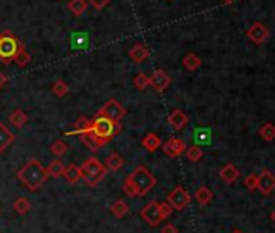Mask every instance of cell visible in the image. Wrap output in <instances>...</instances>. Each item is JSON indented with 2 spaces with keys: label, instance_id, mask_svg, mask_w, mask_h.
I'll use <instances>...</instances> for the list:
<instances>
[{
  "label": "cell",
  "instance_id": "cell-7",
  "mask_svg": "<svg viewBox=\"0 0 275 233\" xmlns=\"http://www.w3.org/2000/svg\"><path fill=\"white\" fill-rule=\"evenodd\" d=\"M191 194L183 188V186H175L170 191L169 198H167V203L172 206L173 211H183L191 204Z\"/></svg>",
  "mask_w": 275,
  "mask_h": 233
},
{
  "label": "cell",
  "instance_id": "cell-11",
  "mask_svg": "<svg viewBox=\"0 0 275 233\" xmlns=\"http://www.w3.org/2000/svg\"><path fill=\"white\" fill-rule=\"evenodd\" d=\"M162 149L169 157H180L186 151V143L180 138H170L164 143Z\"/></svg>",
  "mask_w": 275,
  "mask_h": 233
},
{
  "label": "cell",
  "instance_id": "cell-5",
  "mask_svg": "<svg viewBox=\"0 0 275 233\" xmlns=\"http://www.w3.org/2000/svg\"><path fill=\"white\" fill-rule=\"evenodd\" d=\"M93 133L97 136V138H102L105 141H110V139L118 135L121 131V125L120 123H115L109 119H105V116H99L96 115L93 119Z\"/></svg>",
  "mask_w": 275,
  "mask_h": 233
},
{
  "label": "cell",
  "instance_id": "cell-24",
  "mask_svg": "<svg viewBox=\"0 0 275 233\" xmlns=\"http://www.w3.org/2000/svg\"><path fill=\"white\" fill-rule=\"evenodd\" d=\"M65 177V180L68 183H76V182H80L81 180V172H80V167L76 165V164H70V165H66L65 170H63V175Z\"/></svg>",
  "mask_w": 275,
  "mask_h": 233
},
{
  "label": "cell",
  "instance_id": "cell-1",
  "mask_svg": "<svg viewBox=\"0 0 275 233\" xmlns=\"http://www.w3.org/2000/svg\"><path fill=\"white\" fill-rule=\"evenodd\" d=\"M156 177L152 175L148 167L140 165L129 173L123 182V191L126 196L143 198L156 186Z\"/></svg>",
  "mask_w": 275,
  "mask_h": 233
},
{
  "label": "cell",
  "instance_id": "cell-37",
  "mask_svg": "<svg viewBox=\"0 0 275 233\" xmlns=\"http://www.w3.org/2000/svg\"><path fill=\"white\" fill-rule=\"evenodd\" d=\"M88 5H93V9L96 10H104L107 5H110L112 0H86Z\"/></svg>",
  "mask_w": 275,
  "mask_h": 233
},
{
  "label": "cell",
  "instance_id": "cell-6",
  "mask_svg": "<svg viewBox=\"0 0 275 233\" xmlns=\"http://www.w3.org/2000/svg\"><path fill=\"white\" fill-rule=\"evenodd\" d=\"M99 116H105L115 123H120V120L126 115V108L121 105L117 99H109L107 102L99 108V112L96 113Z\"/></svg>",
  "mask_w": 275,
  "mask_h": 233
},
{
  "label": "cell",
  "instance_id": "cell-2",
  "mask_svg": "<svg viewBox=\"0 0 275 233\" xmlns=\"http://www.w3.org/2000/svg\"><path fill=\"white\" fill-rule=\"evenodd\" d=\"M17 177L28 190L37 191L45 182H47L49 173H47V168H45L39 160L31 159L18 170Z\"/></svg>",
  "mask_w": 275,
  "mask_h": 233
},
{
  "label": "cell",
  "instance_id": "cell-25",
  "mask_svg": "<svg viewBox=\"0 0 275 233\" xmlns=\"http://www.w3.org/2000/svg\"><path fill=\"white\" fill-rule=\"evenodd\" d=\"M194 198H196V201H197V203H199L201 206H205V204H209L211 201L214 199V193L208 188V186H201V188H197V190H196Z\"/></svg>",
  "mask_w": 275,
  "mask_h": 233
},
{
  "label": "cell",
  "instance_id": "cell-29",
  "mask_svg": "<svg viewBox=\"0 0 275 233\" xmlns=\"http://www.w3.org/2000/svg\"><path fill=\"white\" fill-rule=\"evenodd\" d=\"M29 209H31V203H29V199L25 198V196L18 198V199L13 203V211H15V212H18L20 215L28 214V212H29Z\"/></svg>",
  "mask_w": 275,
  "mask_h": 233
},
{
  "label": "cell",
  "instance_id": "cell-34",
  "mask_svg": "<svg viewBox=\"0 0 275 233\" xmlns=\"http://www.w3.org/2000/svg\"><path fill=\"white\" fill-rule=\"evenodd\" d=\"M185 152H186L188 160H191V162H199L204 157V152L199 146H189V147H186Z\"/></svg>",
  "mask_w": 275,
  "mask_h": 233
},
{
  "label": "cell",
  "instance_id": "cell-38",
  "mask_svg": "<svg viewBox=\"0 0 275 233\" xmlns=\"http://www.w3.org/2000/svg\"><path fill=\"white\" fill-rule=\"evenodd\" d=\"M172 212H173V209L169 203H160V215H162V220L169 219Z\"/></svg>",
  "mask_w": 275,
  "mask_h": 233
},
{
  "label": "cell",
  "instance_id": "cell-35",
  "mask_svg": "<svg viewBox=\"0 0 275 233\" xmlns=\"http://www.w3.org/2000/svg\"><path fill=\"white\" fill-rule=\"evenodd\" d=\"M133 84H134V88L138 91H146V88L149 86V76L146 73H138L134 78H133Z\"/></svg>",
  "mask_w": 275,
  "mask_h": 233
},
{
  "label": "cell",
  "instance_id": "cell-10",
  "mask_svg": "<svg viewBox=\"0 0 275 233\" xmlns=\"http://www.w3.org/2000/svg\"><path fill=\"white\" fill-rule=\"evenodd\" d=\"M170 83H172L170 76L167 75L164 70H156V72L149 76V86H152L157 92H164L170 86Z\"/></svg>",
  "mask_w": 275,
  "mask_h": 233
},
{
  "label": "cell",
  "instance_id": "cell-28",
  "mask_svg": "<svg viewBox=\"0 0 275 233\" xmlns=\"http://www.w3.org/2000/svg\"><path fill=\"white\" fill-rule=\"evenodd\" d=\"M15 64H17L18 67H26L29 62H31V55H29V52H28V49L25 47V44H21L20 45V50H18V53H17V57H15Z\"/></svg>",
  "mask_w": 275,
  "mask_h": 233
},
{
  "label": "cell",
  "instance_id": "cell-31",
  "mask_svg": "<svg viewBox=\"0 0 275 233\" xmlns=\"http://www.w3.org/2000/svg\"><path fill=\"white\" fill-rule=\"evenodd\" d=\"M259 135H261V138L264 139V141L270 143L275 139V125L273 123H265V125L261 127V130H259Z\"/></svg>",
  "mask_w": 275,
  "mask_h": 233
},
{
  "label": "cell",
  "instance_id": "cell-8",
  "mask_svg": "<svg viewBox=\"0 0 275 233\" xmlns=\"http://www.w3.org/2000/svg\"><path fill=\"white\" fill-rule=\"evenodd\" d=\"M140 215L144 219V222L151 225V227H157V225L162 222V215H160V203L159 201H149V203L141 209Z\"/></svg>",
  "mask_w": 275,
  "mask_h": 233
},
{
  "label": "cell",
  "instance_id": "cell-14",
  "mask_svg": "<svg viewBox=\"0 0 275 233\" xmlns=\"http://www.w3.org/2000/svg\"><path fill=\"white\" fill-rule=\"evenodd\" d=\"M81 141L85 143V146L88 147V149H91L93 152L99 151L101 147H105L107 144H109V141H105V139L102 138H97L93 131H88V133H83L81 136Z\"/></svg>",
  "mask_w": 275,
  "mask_h": 233
},
{
  "label": "cell",
  "instance_id": "cell-9",
  "mask_svg": "<svg viewBox=\"0 0 275 233\" xmlns=\"http://www.w3.org/2000/svg\"><path fill=\"white\" fill-rule=\"evenodd\" d=\"M246 36H248V39L253 44L262 45L267 41V39H269L270 31H269V28H267L262 21H256V23H253V25L248 28Z\"/></svg>",
  "mask_w": 275,
  "mask_h": 233
},
{
  "label": "cell",
  "instance_id": "cell-19",
  "mask_svg": "<svg viewBox=\"0 0 275 233\" xmlns=\"http://www.w3.org/2000/svg\"><path fill=\"white\" fill-rule=\"evenodd\" d=\"M123 165H125V159H123V155L118 152H112L105 160L107 170H112V172H118V170L123 168Z\"/></svg>",
  "mask_w": 275,
  "mask_h": 233
},
{
  "label": "cell",
  "instance_id": "cell-36",
  "mask_svg": "<svg viewBox=\"0 0 275 233\" xmlns=\"http://www.w3.org/2000/svg\"><path fill=\"white\" fill-rule=\"evenodd\" d=\"M244 185L249 191H254L257 190V175L256 173H249L246 178H244Z\"/></svg>",
  "mask_w": 275,
  "mask_h": 233
},
{
  "label": "cell",
  "instance_id": "cell-42",
  "mask_svg": "<svg viewBox=\"0 0 275 233\" xmlns=\"http://www.w3.org/2000/svg\"><path fill=\"white\" fill-rule=\"evenodd\" d=\"M232 233H244V231H241V230H238V228H235V230H233Z\"/></svg>",
  "mask_w": 275,
  "mask_h": 233
},
{
  "label": "cell",
  "instance_id": "cell-12",
  "mask_svg": "<svg viewBox=\"0 0 275 233\" xmlns=\"http://www.w3.org/2000/svg\"><path fill=\"white\" fill-rule=\"evenodd\" d=\"M257 190L262 194H265V196H269L275 190V175L269 172V170H262V172L257 175Z\"/></svg>",
  "mask_w": 275,
  "mask_h": 233
},
{
  "label": "cell",
  "instance_id": "cell-21",
  "mask_svg": "<svg viewBox=\"0 0 275 233\" xmlns=\"http://www.w3.org/2000/svg\"><path fill=\"white\" fill-rule=\"evenodd\" d=\"M238 177H240V172L233 164H227V165H224L222 168H220V178H222V180L225 183H228V185L233 183Z\"/></svg>",
  "mask_w": 275,
  "mask_h": 233
},
{
  "label": "cell",
  "instance_id": "cell-41",
  "mask_svg": "<svg viewBox=\"0 0 275 233\" xmlns=\"http://www.w3.org/2000/svg\"><path fill=\"white\" fill-rule=\"evenodd\" d=\"M270 220H272V222L275 223V211H273V212L270 214Z\"/></svg>",
  "mask_w": 275,
  "mask_h": 233
},
{
  "label": "cell",
  "instance_id": "cell-26",
  "mask_svg": "<svg viewBox=\"0 0 275 233\" xmlns=\"http://www.w3.org/2000/svg\"><path fill=\"white\" fill-rule=\"evenodd\" d=\"M68 10H70L75 17H81V15L88 10V2L86 0H70V2H68Z\"/></svg>",
  "mask_w": 275,
  "mask_h": 233
},
{
  "label": "cell",
  "instance_id": "cell-40",
  "mask_svg": "<svg viewBox=\"0 0 275 233\" xmlns=\"http://www.w3.org/2000/svg\"><path fill=\"white\" fill-rule=\"evenodd\" d=\"M7 81H9V78H7L2 72H0V91H2V88L7 84Z\"/></svg>",
  "mask_w": 275,
  "mask_h": 233
},
{
  "label": "cell",
  "instance_id": "cell-18",
  "mask_svg": "<svg viewBox=\"0 0 275 233\" xmlns=\"http://www.w3.org/2000/svg\"><path fill=\"white\" fill-rule=\"evenodd\" d=\"M193 139H194V146H209L211 141H212V133L209 128H194V135H193Z\"/></svg>",
  "mask_w": 275,
  "mask_h": 233
},
{
  "label": "cell",
  "instance_id": "cell-32",
  "mask_svg": "<svg viewBox=\"0 0 275 233\" xmlns=\"http://www.w3.org/2000/svg\"><path fill=\"white\" fill-rule=\"evenodd\" d=\"M47 168V173L49 177H62L63 175V170H65V165L62 164V160H52Z\"/></svg>",
  "mask_w": 275,
  "mask_h": 233
},
{
  "label": "cell",
  "instance_id": "cell-44",
  "mask_svg": "<svg viewBox=\"0 0 275 233\" xmlns=\"http://www.w3.org/2000/svg\"><path fill=\"white\" fill-rule=\"evenodd\" d=\"M65 2H66V0H65ZM68 2H70V0H68Z\"/></svg>",
  "mask_w": 275,
  "mask_h": 233
},
{
  "label": "cell",
  "instance_id": "cell-22",
  "mask_svg": "<svg viewBox=\"0 0 275 233\" xmlns=\"http://www.w3.org/2000/svg\"><path fill=\"white\" fill-rule=\"evenodd\" d=\"M28 113L26 112H23L21 108H17L15 112H12L10 113V116H9V120H10V123L15 127V128H23L28 123Z\"/></svg>",
  "mask_w": 275,
  "mask_h": 233
},
{
  "label": "cell",
  "instance_id": "cell-27",
  "mask_svg": "<svg viewBox=\"0 0 275 233\" xmlns=\"http://www.w3.org/2000/svg\"><path fill=\"white\" fill-rule=\"evenodd\" d=\"M50 152L53 155H57V157H62V155H65L68 152V149H70V146L66 144V141H63V139H55L52 144H50Z\"/></svg>",
  "mask_w": 275,
  "mask_h": 233
},
{
  "label": "cell",
  "instance_id": "cell-33",
  "mask_svg": "<svg viewBox=\"0 0 275 233\" xmlns=\"http://www.w3.org/2000/svg\"><path fill=\"white\" fill-rule=\"evenodd\" d=\"M68 91H70V88H68V84L63 80H57L52 84V92L57 97H65L68 94Z\"/></svg>",
  "mask_w": 275,
  "mask_h": 233
},
{
  "label": "cell",
  "instance_id": "cell-4",
  "mask_svg": "<svg viewBox=\"0 0 275 233\" xmlns=\"http://www.w3.org/2000/svg\"><path fill=\"white\" fill-rule=\"evenodd\" d=\"M21 44L23 42L12 33V31L5 29L4 33H0V60H2L4 64H10V62H13L20 50Z\"/></svg>",
  "mask_w": 275,
  "mask_h": 233
},
{
  "label": "cell",
  "instance_id": "cell-16",
  "mask_svg": "<svg viewBox=\"0 0 275 233\" xmlns=\"http://www.w3.org/2000/svg\"><path fill=\"white\" fill-rule=\"evenodd\" d=\"M128 55L134 64H143V62H146L149 59V49L143 42H136L133 47L129 49Z\"/></svg>",
  "mask_w": 275,
  "mask_h": 233
},
{
  "label": "cell",
  "instance_id": "cell-23",
  "mask_svg": "<svg viewBox=\"0 0 275 233\" xmlns=\"http://www.w3.org/2000/svg\"><path fill=\"white\" fill-rule=\"evenodd\" d=\"M183 67H185L188 72H196V70L201 67L199 55H196L194 52H188L186 55L183 57Z\"/></svg>",
  "mask_w": 275,
  "mask_h": 233
},
{
  "label": "cell",
  "instance_id": "cell-3",
  "mask_svg": "<svg viewBox=\"0 0 275 233\" xmlns=\"http://www.w3.org/2000/svg\"><path fill=\"white\" fill-rule=\"evenodd\" d=\"M80 172H81V180H85L88 186H93L94 188V186H97L105 178L107 168L96 157H89L83 162Z\"/></svg>",
  "mask_w": 275,
  "mask_h": 233
},
{
  "label": "cell",
  "instance_id": "cell-15",
  "mask_svg": "<svg viewBox=\"0 0 275 233\" xmlns=\"http://www.w3.org/2000/svg\"><path fill=\"white\" fill-rule=\"evenodd\" d=\"M93 130V120H89L88 116H80L78 120L73 123V130L65 131V136H72V135H83L88 133V131Z\"/></svg>",
  "mask_w": 275,
  "mask_h": 233
},
{
  "label": "cell",
  "instance_id": "cell-20",
  "mask_svg": "<svg viewBox=\"0 0 275 233\" xmlns=\"http://www.w3.org/2000/svg\"><path fill=\"white\" fill-rule=\"evenodd\" d=\"M160 144H162V141H160V138H159V135H156V133H148L146 136L143 138V141H141V146L144 147L146 151H149V152H154V151H157L159 147H160Z\"/></svg>",
  "mask_w": 275,
  "mask_h": 233
},
{
  "label": "cell",
  "instance_id": "cell-39",
  "mask_svg": "<svg viewBox=\"0 0 275 233\" xmlns=\"http://www.w3.org/2000/svg\"><path fill=\"white\" fill-rule=\"evenodd\" d=\"M160 233H178V228L175 227L173 223H167V225H164V227H162Z\"/></svg>",
  "mask_w": 275,
  "mask_h": 233
},
{
  "label": "cell",
  "instance_id": "cell-43",
  "mask_svg": "<svg viewBox=\"0 0 275 233\" xmlns=\"http://www.w3.org/2000/svg\"><path fill=\"white\" fill-rule=\"evenodd\" d=\"M222 2H225V4H232V2H235V0H222Z\"/></svg>",
  "mask_w": 275,
  "mask_h": 233
},
{
  "label": "cell",
  "instance_id": "cell-30",
  "mask_svg": "<svg viewBox=\"0 0 275 233\" xmlns=\"http://www.w3.org/2000/svg\"><path fill=\"white\" fill-rule=\"evenodd\" d=\"M110 211H112V214L115 215V217H118V219H121V217H125V215L128 214L129 207H128V204L125 203L123 199H117L115 203L112 204Z\"/></svg>",
  "mask_w": 275,
  "mask_h": 233
},
{
  "label": "cell",
  "instance_id": "cell-13",
  "mask_svg": "<svg viewBox=\"0 0 275 233\" xmlns=\"http://www.w3.org/2000/svg\"><path fill=\"white\" fill-rule=\"evenodd\" d=\"M188 122H189L188 115L183 112L181 108H173L169 115V123L175 131H181L188 125Z\"/></svg>",
  "mask_w": 275,
  "mask_h": 233
},
{
  "label": "cell",
  "instance_id": "cell-17",
  "mask_svg": "<svg viewBox=\"0 0 275 233\" xmlns=\"http://www.w3.org/2000/svg\"><path fill=\"white\" fill-rule=\"evenodd\" d=\"M13 143H15V133H12V130H9L5 123L0 122V152L7 151Z\"/></svg>",
  "mask_w": 275,
  "mask_h": 233
}]
</instances>
